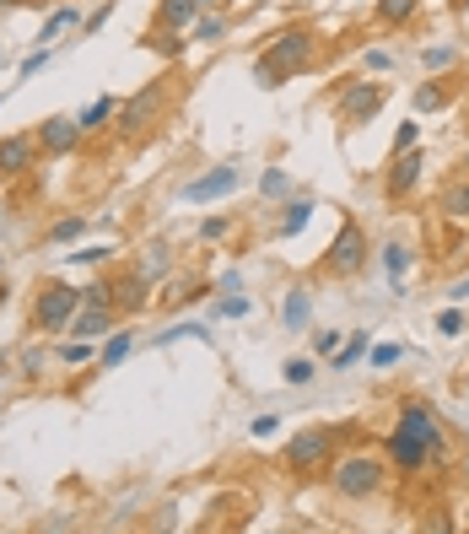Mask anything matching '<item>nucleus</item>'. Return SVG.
<instances>
[{"instance_id":"nucleus-48","label":"nucleus","mask_w":469,"mask_h":534,"mask_svg":"<svg viewBox=\"0 0 469 534\" xmlns=\"http://www.w3.org/2000/svg\"><path fill=\"white\" fill-rule=\"evenodd\" d=\"M0 5H11V0H0Z\"/></svg>"},{"instance_id":"nucleus-4","label":"nucleus","mask_w":469,"mask_h":534,"mask_svg":"<svg viewBox=\"0 0 469 534\" xmlns=\"http://www.w3.org/2000/svg\"><path fill=\"white\" fill-rule=\"evenodd\" d=\"M335 492H340L346 502H367V497H378V492H383V465L367 459V454L340 459V470H335Z\"/></svg>"},{"instance_id":"nucleus-35","label":"nucleus","mask_w":469,"mask_h":534,"mask_svg":"<svg viewBox=\"0 0 469 534\" xmlns=\"http://www.w3.org/2000/svg\"><path fill=\"white\" fill-rule=\"evenodd\" d=\"M92 357H97L92 340H81V346H59V362H70V367H76V362H92Z\"/></svg>"},{"instance_id":"nucleus-3","label":"nucleus","mask_w":469,"mask_h":534,"mask_svg":"<svg viewBox=\"0 0 469 534\" xmlns=\"http://www.w3.org/2000/svg\"><path fill=\"white\" fill-rule=\"evenodd\" d=\"M162 108H167V81H151V86H140L135 97H124L119 103V135H146L157 119H162Z\"/></svg>"},{"instance_id":"nucleus-19","label":"nucleus","mask_w":469,"mask_h":534,"mask_svg":"<svg viewBox=\"0 0 469 534\" xmlns=\"http://www.w3.org/2000/svg\"><path fill=\"white\" fill-rule=\"evenodd\" d=\"M130 351H135V335H113V340H108V346L97 351V362H103V367H119V362H124Z\"/></svg>"},{"instance_id":"nucleus-28","label":"nucleus","mask_w":469,"mask_h":534,"mask_svg":"<svg viewBox=\"0 0 469 534\" xmlns=\"http://www.w3.org/2000/svg\"><path fill=\"white\" fill-rule=\"evenodd\" d=\"M167 270H173V259H167V254H162V249H151V259H146V265H140V276H146V281H162V276H167Z\"/></svg>"},{"instance_id":"nucleus-13","label":"nucleus","mask_w":469,"mask_h":534,"mask_svg":"<svg viewBox=\"0 0 469 534\" xmlns=\"http://www.w3.org/2000/svg\"><path fill=\"white\" fill-rule=\"evenodd\" d=\"M232 189H238V167H216V173L194 178L184 189V200H216V195H232Z\"/></svg>"},{"instance_id":"nucleus-23","label":"nucleus","mask_w":469,"mask_h":534,"mask_svg":"<svg viewBox=\"0 0 469 534\" xmlns=\"http://www.w3.org/2000/svg\"><path fill=\"white\" fill-rule=\"evenodd\" d=\"M70 22H76V11H70V5H59V11H54V16L43 22V32H38V38H43V43H54V38H59V32H65Z\"/></svg>"},{"instance_id":"nucleus-43","label":"nucleus","mask_w":469,"mask_h":534,"mask_svg":"<svg viewBox=\"0 0 469 534\" xmlns=\"http://www.w3.org/2000/svg\"><path fill=\"white\" fill-rule=\"evenodd\" d=\"M108 11H113V5H97V11H92V16H86V32H97V27H103V22H108Z\"/></svg>"},{"instance_id":"nucleus-39","label":"nucleus","mask_w":469,"mask_h":534,"mask_svg":"<svg viewBox=\"0 0 469 534\" xmlns=\"http://www.w3.org/2000/svg\"><path fill=\"white\" fill-rule=\"evenodd\" d=\"M259 189H265V195H281V189H286V173H281V167H270V173H265V184H259Z\"/></svg>"},{"instance_id":"nucleus-20","label":"nucleus","mask_w":469,"mask_h":534,"mask_svg":"<svg viewBox=\"0 0 469 534\" xmlns=\"http://www.w3.org/2000/svg\"><path fill=\"white\" fill-rule=\"evenodd\" d=\"M194 11H200L194 0H162V22H167V27H189Z\"/></svg>"},{"instance_id":"nucleus-31","label":"nucleus","mask_w":469,"mask_h":534,"mask_svg":"<svg viewBox=\"0 0 469 534\" xmlns=\"http://www.w3.org/2000/svg\"><path fill=\"white\" fill-rule=\"evenodd\" d=\"M421 65H427V70H448V65H454V49H448V43H437V49H427V54H421Z\"/></svg>"},{"instance_id":"nucleus-24","label":"nucleus","mask_w":469,"mask_h":534,"mask_svg":"<svg viewBox=\"0 0 469 534\" xmlns=\"http://www.w3.org/2000/svg\"><path fill=\"white\" fill-rule=\"evenodd\" d=\"M81 232H86V222H81V216H65V222H54V227H49V238H54V243H70V238H81Z\"/></svg>"},{"instance_id":"nucleus-7","label":"nucleus","mask_w":469,"mask_h":534,"mask_svg":"<svg viewBox=\"0 0 469 534\" xmlns=\"http://www.w3.org/2000/svg\"><path fill=\"white\" fill-rule=\"evenodd\" d=\"M383 97H389V86H383V81H351V86H340L335 108H340V119H346V124H367V119L383 108Z\"/></svg>"},{"instance_id":"nucleus-25","label":"nucleus","mask_w":469,"mask_h":534,"mask_svg":"<svg viewBox=\"0 0 469 534\" xmlns=\"http://www.w3.org/2000/svg\"><path fill=\"white\" fill-rule=\"evenodd\" d=\"M362 351H367V335H351V340L335 351V367H351V362H362Z\"/></svg>"},{"instance_id":"nucleus-16","label":"nucleus","mask_w":469,"mask_h":534,"mask_svg":"<svg viewBox=\"0 0 469 534\" xmlns=\"http://www.w3.org/2000/svg\"><path fill=\"white\" fill-rule=\"evenodd\" d=\"M194 38H200V43H221V38H227V16H221V11L194 16Z\"/></svg>"},{"instance_id":"nucleus-10","label":"nucleus","mask_w":469,"mask_h":534,"mask_svg":"<svg viewBox=\"0 0 469 534\" xmlns=\"http://www.w3.org/2000/svg\"><path fill=\"white\" fill-rule=\"evenodd\" d=\"M421 167H427V157H421L416 146H410V151H400V157H394V167H389V195H394V200H405V195L421 184Z\"/></svg>"},{"instance_id":"nucleus-29","label":"nucleus","mask_w":469,"mask_h":534,"mask_svg":"<svg viewBox=\"0 0 469 534\" xmlns=\"http://www.w3.org/2000/svg\"><path fill=\"white\" fill-rule=\"evenodd\" d=\"M383 265H389V276H405V270H410V249H405V243H389Z\"/></svg>"},{"instance_id":"nucleus-6","label":"nucleus","mask_w":469,"mask_h":534,"mask_svg":"<svg viewBox=\"0 0 469 534\" xmlns=\"http://www.w3.org/2000/svg\"><path fill=\"white\" fill-rule=\"evenodd\" d=\"M76 308H81V292L65 286V281H54V286L38 292V303H32V324H38V330H65V324L76 319Z\"/></svg>"},{"instance_id":"nucleus-46","label":"nucleus","mask_w":469,"mask_h":534,"mask_svg":"<svg viewBox=\"0 0 469 534\" xmlns=\"http://www.w3.org/2000/svg\"><path fill=\"white\" fill-rule=\"evenodd\" d=\"M448 5H454V11H459V5H464V0H448Z\"/></svg>"},{"instance_id":"nucleus-18","label":"nucleus","mask_w":469,"mask_h":534,"mask_svg":"<svg viewBox=\"0 0 469 534\" xmlns=\"http://www.w3.org/2000/svg\"><path fill=\"white\" fill-rule=\"evenodd\" d=\"M416 5H421V0H378V22L400 27V22H410V16H416Z\"/></svg>"},{"instance_id":"nucleus-12","label":"nucleus","mask_w":469,"mask_h":534,"mask_svg":"<svg viewBox=\"0 0 469 534\" xmlns=\"http://www.w3.org/2000/svg\"><path fill=\"white\" fill-rule=\"evenodd\" d=\"M32 151H38L32 135H5V140H0V173H5V178L27 173V167H32Z\"/></svg>"},{"instance_id":"nucleus-27","label":"nucleus","mask_w":469,"mask_h":534,"mask_svg":"<svg viewBox=\"0 0 469 534\" xmlns=\"http://www.w3.org/2000/svg\"><path fill=\"white\" fill-rule=\"evenodd\" d=\"M443 103H448V92H443V86H432V81L416 92V108H421V113H432V108H443Z\"/></svg>"},{"instance_id":"nucleus-36","label":"nucleus","mask_w":469,"mask_h":534,"mask_svg":"<svg viewBox=\"0 0 469 534\" xmlns=\"http://www.w3.org/2000/svg\"><path fill=\"white\" fill-rule=\"evenodd\" d=\"M200 238H205V243L227 238V216H211V222H200Z\"/></svg>"},{"instance_id":"nucleus-21","label":"nucleus","mask_w":469,"mask_h":534,"mask_svg":"<svg viewBox=\"0 0 469 534\" xmlns=\"http://www.w3.org/2000/svg\"><path fill=\"white\" fill-rule=\"evenodd\" d=\"M281 319H286L292 330H302V324H308V292H292V297L281 303Z\"/></svg>"},{"instance_id":"nucleus-1","label":"nucleus","mask_w":469,"mask_h":534,"mask_svg":"<svg viewBox=\"0 0 469 534\" xmlns=\"http://www.w3.org/2000/svg\"><path fill=\"white\" fill-rule=\"evenodd\" d=\"M308 65H313V32L292 27V32H281V38L254 59V81H259L265 92H275L286 76H297V70H308Z\"/></svg>"},{"instance_id":"nucleus-15","label":"nucleus","mask_w":469,"mask_h":534,"mask_svg":"<svg viewBox=\"0 0 469 534\" xmlns=\"http://www.w3.org/2000/svg\"><path fill=\"white\" fill-rule=\"evenodd\" d=\"M146 292H151V281H146V276H140V270H135V276H130V281H113V303H119V308H130V313H135V308H146V303H151V297H146Z\"/></svg>"},{"instance_id":"nucleus-45","label":"nucleus","mask_w":469,"mask_h":534,"mask_svg":"<svg viewBox=\"0 0 469 534\" xmlns=\"http://www.w3.org/2000/svg\"><path fill=\"white\" fill-rule=\"evenodd\" d=\"M464 486H469V448H464Z\"/></svg>"},{"instance_id":"nucleus-33","label":"nucleus","mask_w":469,"mask_h":534,"mask_svg":"<svg viewBox=\"0 0 469 534\" xmlns=\"http://www.w3.org/2000/svg\"><path fill=\"white\" fill-rule=\"evenodd\" d=\"M286 384H313V362L308 357H292L286 362Z\"/></svg>"},{"instance_id":"nucleus-40","label":"nucleus","mask_w":469,"mask_h":534,"mask_svg":"<svg viewBox=\"0 0 469 534\" xmlns=\"http://www.w3.org/2000/svg\"><path fill=\"white\" fill-rule=\"evenodd\" d=\"M313 346H319L324 357H335V351H340V335H335V330H319V340H313Z\"/></svg>"},{"instance_id":"nucleus-22","label":"nucleus","mask_w":469,"mask_h":534,"mask_svg":"<svg viewBox=\"0 0 469 534\" xmlns=\"http://www.w3.org/2000/svg\"><path fill=\"white\" fill-rule=\"evenodd\" d=\"M108 113H119V103H113V97H97V103H92V108H86V113H81L76 124H81V130H97V124H103Z\"/></svg>"},{"instance_id":"nucleus-11","label":"nucleus","mask_w":469,"mask_h":534,"mask_svg":"<svg viewBox=\"0 0 469 534\" xmlns=\"http://www.w3.org/2000/svg\"><path fill=\"white\" fill-rule=\"evenodd\" d=\"M389 459H394L405 475H416V470H427V459H437V454H432L427 443H416V438H405V432L394 427V432H389Z\"/></svg>"},{"instance_id":"nucleus-32","label":"nucleus","mask_w":469,"mask_h":534,"mask_svg":"<svg viewBox=\"0 0 469 534\" xmlns=\"http://www.w3.org/2000/svg\"><path fill=\"white\" fill-rule=\"evenodd\" d=\"M205 335H211L205 324H178V330H162V346L167 340H205Z\"/></svg>"},{"instance_id":"nucleus-17","label":"nucleus","mask_w":469,"mask_h":534,"mask_svg":"<svg viewBox=\"0 0 469 534\" xmlns=\"http://www.w3.org/2000/svg\"><path fill=\"white\" fill-rule=\"evenodd\" d=\"M308 222H313V200H292V205H286V216H281V232L292 238V232H302Z\"/></svg>"},{"instance_id":"nucleus-47","label":"nucleus","mask_w":469,"mask_h":534,"mask_svg":"<svg viewBox=\"0 0 469 534\" xmlns=\"http://www.w3.org/2000/svg\"><path fill=\"white\" fill-rule=\"evenodd\" d=\"M0 265H5V254H0Z\"/></svg>"},{"instance_id":"nucleus-14","label":"nucleus","mask_w":469,"mask_h":534,"mask_svg":"<svg viewBox=\"0 0 469 534\" xmlns=\"http://www.w3.org/2000/svg\"><path fill=\"white\" fill-rule=\"evenodd\" d=\"M70 330H76V340H92V335H103V330H113V308H97V303H81V308H76V319H70Z\"/></svg>"},{"instance_id":"nucleus-2","label":"nucleus","mask_w":469,"mask_h":534,"mask_svg":"<svg viewBox=\"0 0 469 534\" xmlns=\"http://www.w3.org/2000/svg\"><path fill=\"white\" fill-rule=\"evenodd\" d=\"M335 443H340V432H335V427H302V432L286 443V465H292L297 475H308V470H329Z\"/></svg>"},{"instance_id":"nucleus-8","label":"nucleus","mask_w":469,"mask_h":534,"mask_svg":"<svg viewBox=\"0 0 469 534\" xmlns=\"http://www.w3.org/2000/svg\"><path fill=\"white\" fill-rule=\"evenodd\" d=\"M400 432L416 438V443H427L432 454H443V421H437V411H427V405H405V411H400Z\"/></svg>"},{"instance_id":"nucleus-44","label":"nucleus","mask_w":469,"mask_h":534,"mask_svg":"<svg viewBox=\"0 0 469 534\" xmlns=\"http://www.w3.org/2000/svg\"><path fill=\"white\" fill-rule=\"evenodd\" d=\"M194 5H200V11H221L227 0H194Z\"/></svg>"},{"instance_id":"nucleus-42","label":"nucleus","mask_w":469,"mask_h":534,"mask_svg":"<svg viewBox=\"0 0 469 534\" xmlns=\"http://www.w3.org/2000/svg\"><path fill=\"white\" fill-rule=\"evenodd\" d=\"M367 65H373V70H389V65H394V54H389V49H367Z\"/></svg>"},{"instance_id":"nucleus-34","label":"nucleus","mask_w":469,"mask_h":534,"mask_svg":"<svg viewBox=\"0 0 469 534\" xmlns=\"http://www.w3.org/2000/svg\"><path fill=\"white\" fill-rule=\"evenodd\" d=\"M437 330H443V335H464V313H459V308H443V313H437Z\"/></svg>"},{"instance_id":"nucleus-37","label":"nucleus","mask_w":469,"mask_h":534,"mask_svg":"<svg viewBox=\"0 0 469 534\" xmlns=\"http://www.w3.org/2000/svg\"><path fill=\"white\" fill-rule=\"evenodd\" d=\"M281 432V416H254V438H275Z\"/></svg>"},{"instance_id":"nucleus-26","label":"nucleus","mask_w":469,"mask_h":534,"mask_svg":"<svg viewBox=\"0 0 469 534\" xmlns=\"http://www.w3.org/2000/svg\"><path fill=\"white\" fill-rule=\"evenodd\" d=\"M443 211H448V216H469V184H454V189L443 195Z\"/></svg>"},{"instance_id":"nucleus-9","label":"nucleus","mask_w":469,"mask_h":534,"mask_svg":"<svg viewBox=\"0 0 469 534\" xmlns=\"http://www.w3.org/2000/svg\"><path fill=\"white\" fill-rule=\"evenodd\" d=\"M86 130L76 124V119H65V113H54V119H43L38 124V151H49V157H65V151H76V140H81Z\"/></svg>"},{"instance_id":"nucleus-5","label":"nucleus","mask_w":469,"mask_h":534,"mask_svg":"<svg viewBox=\"0 0 469 534\" xmlns=\"http://www.w3.org/2000/svg\"><path fill=\"white\" fill-rule=\"evenodd\" d=\"M362 265H367V232L356 222H340V232H335V243L324 254V270L329 276H356Z\"/></svg>"},{"instance_id":"nucleus-41","label":"nucleus","mask_w":469,"mask_h":534,"mask_svg":"<svg viewBox=\"0 0 469 534\" xmlns=\"http://www.w3.org/2000/svg\"><path fill=\"white\" fill-rule=\"evenodd\" d=\"M400 357H405V351H400V346H378V351H373V362H378V367H394V362H400Z\"/></svg>"},{"instance_id":"nucleus-30","label":"nucleus","mask_w":469,"mask_h":534,"mask_svg":"<svg viewBox=\"0 0 469 534\" xmlns=\"http://www.w3.org/2000/svg\"><path fill=\"white\" fill-rule=\"evenodd\" d=\"M248 308H254V303H248V297H238V292H232V297H221V303H216V319H243V313H248Z\"/></svg>"},{"instance_id":"nucleus-38","label":"nucleus","mask_w":469,"mask_h":534,"mask_svg":"<svg viewBox=\"0 0 469 534\" xmlns=\"http://www.w3.org/2000/svg\"><path fill=\"white\" fill-rule=\"evenodd\" d=\"M416 135H421V124H400V140H394V151H410V146H416Z\"/></svg>"}]
</instances>
